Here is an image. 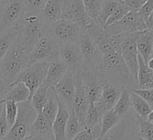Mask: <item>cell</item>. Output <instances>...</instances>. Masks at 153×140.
Here are the masks:
<instances>
[{
	"label": "cell",
	"mask_w": 153,
	"mask_h": 140,
	"mask_svg": "<svg viewBox=\"0 0 153 140\" xmlns=\"http://www.w3.org/2000/svg\"><path fill=\"white\" fill-rule=\"evenodd\" d=\"M98 77L107 81L105 84L117 85L121 88L133 89L138 85L137 81L130 73L121 52L102 55V59L97 70Z\"/></svg>",
	"instance_id": "cell-1"
},
{
	"label": "cell",
	"mask_w": 153,
	"mask_h": 140,
	"mask_svg": "<svg viewBox=\"0 0 153 140\" xmlns=\"http://www.w3.org/2000/svg\"><path fill=\"white\" fill-rule=\"evenodd\" d=\"M29 55L30 51L19 37L0 62V74L8 85H11L28 66Z\"/></svg>",
	"instance_id": "cell-2"
},
{
	"label": "cell",
	"mask_w": 153,
	"mask_h": 140,
	"mask_svg": "<svg viewBox=\"0 0 153 140\" xmlns=\"http://www.w3.org/2000/svg\"><path fill=\"white\" fill-rule=\"evenodd\" d=\"M17 107L18 113L16 122L3 140H24L30 135L31 127L38 114L33 108L30 100L17 103Z\"/></svg>",
	"instance_id": "cell-3"
},
{
	"label": "cell",
	"mask_w": 153,
	"mask_h": 140,
	"mask_svg": "<svg viewBox=\"0 0 153 140\" xmlns=\"http://www.w3.org/2000/svg\"><path fill=\"white\" fill-rule=\"evenodd\" d=\"M59 44L46 31L40 37L29 55L28 66L37 62H52L59 59Z\"/></svg>",
	"instance_id": "cell-4"
},
{
	"label": "cell",
	"mask_w": 153,
	"mask_h": 140,
	"mask_svg": "<svg viewBox=\"0 0 153 140\" xmlns=\"http://www.w3.org/2000/svg\"><path fill=\"white\" fill-rule=\"evenodd\" d=\"M25 16L24 0H3L0 2V32L21 24Z\"/></svg>",
	"instance_id": "cell-5"
},
{
	"label": "cell",
	"mask_w": 153,
	"mask_h": 140,
	"mask_svg": "<svg viewBox=\"0 0 153 140\" xmlns=\"http://www.w3.org/2000/svg\"><path fill=\"white\" fill-rule=\"evenodd\" d=\"M146 29V24L138 11L131 10L118 22L104 27V34L116 36L141 32Z\"/></svg>",
	"instance_id": "cell-6"
},
{
	"label": "cell",
	"mask_w": 153,
	"mask_h": 140,
	"mask_svg": "<svg viewBox=\"0 0 153 140\" xmlns=\"http://www.w3.org/2000/svg\"><path fill=\"white\" fill-rule=\"evenodd\" d=\"M49 62H37L27 66L13 83H23L30 92V99L33 93L44 83Z\"/></svg>",
	"instance_id": "cell-7"
},
{
	"label": "cell",
	"mask_w": 153,
	"mask_h": 140,
	"mask_svg": "<svg viewBox=\"0 0 153 140\" xmlns=\"http://www.w3.org/2000/svg\"><path fill=\"white\" fill-rule=\"evenodd\" d=\"M46 29L58 43L61 45L65 43H78L83 27L78 24L60 19L49 25Z\"/></svg>",
	"instance_id": "cell-8"
},
{
	"label": "cell",
	"mask_w": 153,
	"mask_h": 140,
	"mask_svg": "<svg viewBox=\"0 0 153 140\" xmlns=\"http://www.w3.org/2000/svg\"><path fill=\"white\" fill-rule=\"evenodd\" d=\"M78 45L82 56L81 68L98 70L102 59V54L97 49L95 41L85 29H83L80 33Z\"/></svg>",
	"instance_id": "cell-9"
},
{
	"label": "cell",
	"mask_w": 153,
	"mask_h": 140,
	"mask_svg": "<svg viewBox=\"0 0 153 140\" xmlns=\"http://www.w3.org/2000/svg\"><path fill=\"white\" fill-rule=\"evenodd\" d=\"M20 39L25 48L31 52L35 43L42 33L46 31V26L42 24L40 15L25 16L22 24Z\"/></svg>",
	"instance_id": "cell-10"
},
{
	"label": "cell",
	"mask_w": 153,
	"mask_h": 140,
	"mask_svg": "<svg viewBox=\"0 0 153 140\" xmlns=\"http://www.w3.org/2000/svg\"><path fill=\"white\" fill-rule=\"evenodd\" d=\"M61 19L78 24L81 25L83 29L93 23L85 9L82 0H64Z\"/></svg>",
	"instance_id": "cell-11"
},
{
	"label": "cell",
	"mask_w": 153,
	"mask_h": 140,
	"mask_svg": "<svg viewBox=\"0 0 153 140\" xmlns=\"http://www.w3.org/2000/svg\"><path fill=\"white\" fill-rule=\"evenodd\" d=\"M138 32L123 34L121 43V55L129 68L130 73L137 81L138 73V50H137V36Z\"/></svg>",
	"instance_id": "cell-12"
},
{
	"label": "cell",
	"mask_w": 153,
	"mask_h": 140,
	"mask_svg": "<svg viewBox=\"0 0 153 140\" xmlns=\"http://www.w3.org/2000/svg\"><path fill=\"white\" fill-rule=\"evenodd\" d=\"M59 59L62 61L68 71L76 73L82 66V56L78 43H65L59 45Z\"/></svg>",
	"instance_id": "cell-13"
},
{
	"label": "cell",
	"mask_w": 153,
	"mask_h": 140,
	"mask_svg": "<svg viewBox=\"0 0 153 140\" xmlns=\"http://www.w3.org/2000/svg\"><path fill=\"white\" fill-rule=\"evenodd\" d=\"M89 106L88 98L87 95V93L85 91L81 75H80V70H79L76 74V81H75V94L74 98L72 102V109L74 110L76 117H78L79 120L82 124L86 119L88 110Z\"/></svg>",
	"instance_id": "cell-14"
},
{
	"label": "cell",
	"mask_w": 153,
	"mask_h": 140,
	"mask_svg": "<svg viewBox=\"0 0 153 140\" xmlns=\"http://www.w3.org/2000/svg\"><path fill=\"white\" fill-rule=\"evenodd\" d=\"M80 75L89 103H96L102 90V85L99 82L97 70L80 68Z\"/></svg>",
	"instance_id": "cell-15"
},
{
	"label": "cell",
	"mask_w": 153,
	"mask_h": 140,
	"mask_svg": "<svg viewBox=\"0 0 153 140\" xmlns=\"http://www.w3.org/2000/svg\"><path fill=\"white\" fill-rule=\"evenodd\" d=\"M121 91L122 88L114 85L104 84L102 85L101 94L97 102L95 103L102 115L114 108L120 97Z\"/></svg>",
	"instance_id": "cell-16"
},
{
	"label": "cell",
	"mask_w": 153,
	"mask_h": 140,
	"mask_svg": "<svg viewBox=\"0 0 153 140\" xmlns=\"http://www.w3.org/2000/svg\"><path fill=\"white\" fill-rule=\"evenodd\" d=\"M76 74L68 70L65 77L53 88L59 100L61 101L68 107H71L74 98Z\"/></svg>",
	"instance_id": "cell-17"
},
{
	"label": "cell",
	"mask_w": 153,
	"mask_h": 140,
	"mask_svg": "<svg viewBox=\"0 0 153 140\" xmlns=\"http://www.w3.org/2000/svg\"><path fill=\"white\" fill-rule=\"evenodd\" d=\"M63 2L64 0H48L47 1L40 15L41 20L46 27L61 19Z\"/></svg>",
	"instance_id": "cell-18"
},
{
	"label": "cell",
	"mask_w": 153,
	"mask_h": 140,
	"mask_svg": "<svg viewBox=\"0 0 153 140\" xmlns=\"http://www.w3.org/2000/svg\"><path fill=\"white\" fill-rule=\"evenodd\" d=\"M67 72L68 68L66 65L59 59L50 62L43 84L50 88H54L65 77Z\"/></svg>",
	"instance_id": "cell-19"
},
{
	"label": "cell",
	"mask_w": 153,
	"mask_h": 140,
	"mask_svg": "<svg viewBox=\"0 0 153 140\" xmlns=\"http://www.w3.org/2000/svg\"><path fill=\"white\" fill-rule=\"evenodd\" d=\"M68 118V107L59 100V111L52 122L54 140H66V125Z\"/></svg>",
	"instance_id": "cell-20"
},
{
	"label": "cell",
	"mask_w": 153,
	"mask_h": 140,
	"mask_svg": "<svg viewBox=\"0 0 153 140\" xmlns=\"http://www.w3.org/2000/svg\"><path fill=\"white\" fill-rule=\"evenodd\" d=\"M136 45L138 54L147 64L149 59L151 57L153 50V32L149 29L139 32Z\"/></svg>",
	"instance_id": "cell-21"
},
{
	"label": "cell",
	"mask_w": 153,
	"mask_h": 140,
	"mask_svg": "<svg viewBox=\"0 0 153 140\" xmlns=\"http://www.w3.org/2000/svg\"><path fill=\"white\" fill-rule=\"evenodd\" d=\"M123 35L108 36L103 34L95 41L97 49L102 55H106L114 52H121V43Z\"/></svg>",
	"instance_id": "cell-22"
},
{
	"label": "cell",
	"mask_w": 153,
	"mask_h": 140,
	"mask_svg": "<svg viewBox=\"0 0 153 140\" xmlns=\"http://www.w3.org/2000/svg\"><path fill=\"white\" fill-rule=\"evenodd\" d=\"M22 25H16L0 32V62L14 42L20 37Z\"/></svg>",
	"instance_id": "cell-23"
},
{
	"label": "cell",
	"mask_w": 153,
	"mask_h": 140,
	"mask_svg": "<svg viewBox=\"0 0 153 140\" xmlns=\"http://www.w3.org/2000/svg\"><path fill=\"white\" fill-rule=\"evenodd\" d=\"M30 135L54 140L52 123L49 121L42 113L38 114L31 127Z\"/></svg>",
	"instance_id": "cell-24"
},
{
	"label": "cell",
	"mask_w": 153,
	"mask_h": 140,
	"mask_svg": "<svg viewBox=\"0 0 153 140\" xmlns=\"http://www.w3.org/2000/svg\"><path fill=\"white\" fill-rule=\"evenodd\" d=\"M137 84L139 89H153V70L147 66L140 55H138Z\"/></svg>",
	"instance_id": "cell-25"
},
{
	"label": "cell",
	"mask_w": 153,
	"mask_h": 140,
	"mask_svg": "<svg viewBox=\"0 0 153 140\" xmlns=\"http://www.w3.org/2000/svg\"><path fill=\"white\" fill-rule=\"evenodd\" d=\"M132 118H130L128 115L123 118L120 123L107 132L100 140H124L129 128L131 127Z\"/></svg>",
	"instance_id": "cell-26"
},
{
	"label": "cell",
	"mask_w": 153,
	"mask_h": 140,
	"mask_svg": "<svg viewBox=\"0 0 153 140\" xmlns=\"http://www.w3.org/2000/svg\"><path fill=\"white\" fill-rule=\"evenodd\" d=\"M59 111V98L53 88H49L47 100L42 111V114L51 123L55 119Z\"/></svg>",
	"instance_id": "cell-27"
},
{
	"label": "cell",
	"mask_w": 153,
	"mask_h": 140,
	"mask_svg": "<svg viewBox=\"0 0 153 140\" xmlns=\"http://www.w3.org/2000/svg\"><path fill=\"white\" fill-rule=\"evenodd\" d=\"M30 100V92L23 83H16L9 85L6 101H14L16 103Z\"/></svg>",
	"instance_id": "cell-28"
},
{
	"label": "cell",
	"mask_w": 153,
	"mask_h": 140,
	"mask_svg": "<svg viewBox=\"0 0 153 140\" xmlns=\"http://www.w3.org/2000/svg\"><path fill=\"white\" fill-rule=\"evenodd\" d=\"M130 94H131L130 89L122 88L120 97L116 102L115 105L114 106V108L112 109L114 113H115L121 119L125 118L131 111V104Z\"/></svg>",
	"instance_id": "cell-29"
},
{
	"label": "cell",
	"mask_w": 153,
	"mask_h": 140,
	"mask_svg": "<svg viewBox=\"0 0 153 140\" xmlns=\"http://www.w3.org/2000/svg\"><path fill=\"white\" fill-rule=\"evenodd\" d=\"M83 129V126L76 117L74 110L72 107H68V118L66 125V140H71Z\"/></svg>",
	"instance_id": "cell-30"
},
{
	"label": "cell",
	"mask_w": 153,
	"mask_h": 140,
	"mask_svg": "<svg viewBox=\"0 0 153 140\" xmlns=\"http://www.w3.org/2000/svg\"><path fill=\"white\" fill-rule=\"evenodd\" d=\"M130 99H131V108L135 111L136 116H139L144 119H147V117L151 111L149 104L140 96H139L137 94H135L131 90L130 94Z\"/></svg>",
	"instance_id": "cell-31"
},
{
	"label": "cell",
	"mask_w": 153,
	"mask_h": 140,
	"mask_svg": "<svg viewBox=\"0 0 153 140\" xmlns=\"http://www.w3.org/2000/svg\"><path fill=\"white\" fill-rule=\"evenodd\" d=\"M50 87H48L47 85H45L44 84L42 85L32 95L30 101H31V104L33 106V108L34 109V111L37 112V114L42 113V111L44 107V104L46 102L47 100V94H48V90Z\"/></svg>",
	"instance_id": "cell-32"
},
{
	"label": "cell",
	"mask_w": 153,
	"mask_h": 140,
	"mask_svg": "<svg viewBox=\"0 0 153 140\" xmlns=\"http://www.w3.org/2000/svg\"><path fill=\"white\" fill-rule=\"evenodd\" d=\"M122 119H121L115 113H114L112 110L106 111L101 119V122H100L101 130H100L99 137H103L107 132H109L111 129L116 127Z\"/></svg>",
	"instance_id": "cell-33"
},
{
	"label": "cell",
	"mask_w": 153,
	"mask_h": 140,
	"mask_svg": "<svg viewBox=\"0 0 153 140\" xmlns=\"http://www.w3.org/2000/svg\"><path fill=\"white\" fill-rule=\"evenodd\" d=\"M119 2H117L116 0H104L101 11L97 19V24L100 25L101 27H105L106 21L108 18L113 15V13L115 11V9L118 7Z\"/></svg>",
	"instance_id": "cell-34"
},
{
	"label": "cell",
	"mask_w": 153,
	"mask_h": 140,
	"mask_svg": "<svg viewBox=\"0 0 153 140\" xmlns=\"http://www.w3.org/2000/svg\"><path fill=\"white\" fill-rule=\"evenodd\" d=\"M103 115L100 113L95 103H89L88 113L84 122L82 123L83 128H91L100 124Z\"/></svg>",
	"instance_id": "cell-35"
},
{
	"label": "cell",
	"mask_w": 153,
	"mask_h": 140,
	"mask_svg": "<svg viewBox=\"0 0 153 140\" xmlns=\"http://www.w3.org/2000/svg\"><path fill=\"white\" fill-rule=\"evenodd\" d=\"M104 0H82L89 18L97 24V19L101 11Z\"/></svg>",
	"instance_id": "cell-36"
},
{
	"label": "cell",
	"mask_w": 153,
	"mask_h": 140,
	"mask_svg": "<svg viewBox=\"0 0 153 140\" xmlns=\"http://www.w3.org/2000/svg\"><path fill=\"white\" fill-rule=\"evenodd\" d=\"M136 121L139 129V136L144 140H153V122H149L139 116H136Z\"/></svg>",
	"instance_id": "cell-37"
},
{
	"label": "cell",
	"mask_w": 153,
	"mask_h": 140,
	"mask_svg": "<svg viewBox=\"0 0 153 140\" xmlns=\"http://www.w3.org/2000/svg\"><path fill=\"white\" fill-rule=\"evenodd\" d=\"M48 0H24L25 16L40 15Z\"/></svg>",
	"instance_id": "cell-38"
},
{
	"label": "cell",
	"mask_w": 153,
	"mask_h": 140,
	"mask_svg": "<svg viewBox=\"0 0 153 140\" xmlns=\"http://www.w3.org/2000/svg\"><path fill=\"white\" fill-rule=\"evenodd\" d=\"M100 124L91 128H84L79 134H76L71 140H97L100 136Z\"/></svg>",
	"instance_id": "cell-39"
},
{
	"label": "cell",
	"mask_w": 153,
	"mask_h": 140,
	"mask_svg": "<svg viewBox=\"0 0 153 140\" xmlns=\"http://www.w3.org/2000/svg\"><path fill=\"white\" fill-rule=\"evenodd\" d=\"M5 113L7 120L10 127L14 125L16 122L17 113H18V107L17 103L14 101H6L5 102Z\"/></svg>",
	"instance_id": "cell-40"
},
{
	"label": "cell",
	"mask_w": 153,
	"mask_h": 140,
	"mask_svg": "<svg viewBox=\"0 0 153 140\" xmlns=\"http://www.w3.org/2000/svg\"><path fill=\"white\" fill-rule=\"evenodd\" d=\"M130 11H131V9L127 7L126 5L123 4V3H119L118 4V7L117 8L115 9V11L113 13V15L108 18V20L106 21V24H105V26H109L116 22H118L119 20H121L126 14H128Z\"/></svg>",
	"instance_id": "cell-41"
},
{
	"label": "cell",
	"mask_w": 153,
	"mask_h": 140,
	"mask_svg": "<svg viewBox=\"0 0 153 140\" xmlns=\"http://www.w3.org/2000/svg\"><path fill=\"white\" fill-rule=\"evenodd\" d=\"M132 92L137 94L139 96H140L149 106L151 110H153V89H139V88H133L131 89Z\"/></svg>",
	"instance_id": "cell-42"
},
{
	"label": "cell",
	"mask_w": 153,
	"mask_h": 140,
	"mask_svg": "<svg viewBox=\"0 0 153 140\" xmlns=\"http://www.w3.org/2000/svg\"><path fill=\"white\" fill-rule=\"evenodd\" d=\"M153 11V0H147V1L142 5V7L138 10L140 15L141 16V18L143 19V21L147 22L148 18L149 17L150 14Z\"/></svg>",
	"instance_id": "cell-43"
},
{
	"label": "cell",
	"mask_w": 153,
	"mask_h": 140,
	"mask_svg": "<svg viewBox=\"0 0 153 140\" xmlns=\"http://www.w3.org/2000/svg\"><path fill=\"white\" fill-rule=\"evenodd\" d=\"M10 128H11V127L9 126V124L7 120L5 108H4V111L1 115V118H0V140H3L6 137V136L8 134Z\"/></svg>",
	"instance_id": "cell-44"
},
{
	"label": "cell",
	"mask_w": 153,
	"mask_h": 140,
	"mask_svg": "<svg viewBox=\"0 0 153 140\" xmlns=\"http://www.w3.org/2000/svg\"><path fill=\"white\" fill-rule=\"evenodd\" d=\"M116 1L126 5L131 10L138 11L142 7V5L146 2V0H116Z\"/></svg>",
	"instance_id": "cell-45"
},
{
	"label": "cell",
	"mask_w": 153,
	"mask_h": 140,
	"mask_svg": "<svg viewBox=\"0 0 153 140\" xmlns=\"http://www.w3.org/2000/svg\"><path fill=\"white\" fill-rule=\"evenodd\" d=\"M8 89H9L8 84L3 78L1 74H0V101H6Z\"/></svg>",
	"instance_id": "cell-46"
},
{
	"label": "cell",
	"mask_w": 153,
	"mask_h": 140,
	"mask_svg": "<svg viewBox=\"0 0 153 140\" xmlns=\"http://www.w3.org/2000/svg\"><path fill=\"white\" fill-rule=\"evenodd\" d=\"M146 29H149L153 32V11L146 22Z\"/></svg>",
	"instance_id": "cell-47"
},
{
	"label": "cell",
	"mask_w": 153,
	"mask_h": 140,
	"mask_svg": "<svg viewBox=\"0 0 153 140\" xmlns=\"http://www.w3.org/2000/svg\"><path fill=\"white\" fill-rule=\"evenodd\" d=\"M24 140H53V139H49V138H44V137H41V136H33V135H29Z\"/></svg>",
	"instance_id": "cell-48"
},
{
	"label": "cell",
	"mask_w": 153,
	"mask_h": 140,
	"mask_svg": "<svg viewBox=\"0 0 153 140\" xmlns=\"http://www.w3.org/2000/svg\"><path fill=\"white\" fill-rule=\"evenodd\" d=\"M146 120H148V121H149V122H153V110L150 111V112L149 113V115H148Z\"/></svg>",
	"instance_id": "cell-49"
},
{
	"label": "cell",
	"mask_w": 153,
	"mask_h": 140,
	"mask_svg": "<svg viewBox=\"0 0 153 140\" xmlns=\"http://www.w3.org/2000/svg\"><path fill=\"white\" fill-rule=\"evenodd\" d=\"M147 66H148L151 70H153V56L149 59V61H148V63H147Z\"/></svg>",
	"instance_id": "cell-50"
},
{
	"label": "cell",
	"mask_w": 153,
	"mask_h": 140,
	"mask_svg": "<svg viewBox=\"0 0 153 140\" xmlns=\"http://www.w3.org/2000/svg\"><path fill=\"white\" fill-rule=\"evenodd\" d=\"M4 108H5V102L0 104V118H1V115H2V113L4 111Z\"/></svg>",
	"instance_id": "cell-51"
},
{
	"label": "cell",
	"mask_w": 153,
	"mask_h": 140,
	"mask_svg": "<svg viewBox=\"0 0 153 140\" xmlns=\"http://www.w3.org/2000/svg\"><path fill=\"white\" fill-rule=\"evenodd\" d=\"M135 140H144V139H143L142 137H140V136L138 135V136H136V138H135Z\"/></svg>",
	"instance_id": "cell-52"
},
{
	"label": "cell",
	"mask_w": 153,
	"mask_h": 140,
	"mask_svg": "<svg viewBox=\"0 0 153 140\" xmlns=\"http://www.w3.org/2000/svg\"><path fill=\"white\" fill-rule=\"evenodd\" d=\"M100 139H101V137H98V138H97V140H100Z\"/></svg>",
	"instance_id": "cell-53"
},
{
	"label": "cell",
	"mask_w": 153,
	"mask_h": 140,
	"mask_svg": "<svg viewBox=\"0 0 153 140\" xmlns=\"http://www.w3.org/2000/svg\"><path fill=\"white\" fill-rule=\"evenodd\" d=\"M152 56H153V50H152V55H151V57H152Z\"/></svg>",
	"instance_id": "cell-54"
},
{
	"label": "cell",
	"mask_w": 153,
	"mask_h": 140,
	"mask_svg": "<svg viewBox=\"0 0 153 140\" xmlns=\"http://www.w3.org/2000/svg\"><path fill=\"white\" fill-rule=\"evenodd\" d=\"M1 1H3V0H0V2H1Z\"/></svg>",
	"instance_id": "cell-55"
},
{
	"label": "cell",
	"mask_w": 153,
	"mask_h": 140,
	"mask_svg": "<svg viewBox=\"0 0 153 140\" xmlns=\"http://www.w3.org/2000/svg\"><path fill=\"white\" fill-rule=\"evenodd\" d=\"M146 1H147V0H146Z\"/></svg>",
	"instance_id": "cell-56"
}]
</instances>
